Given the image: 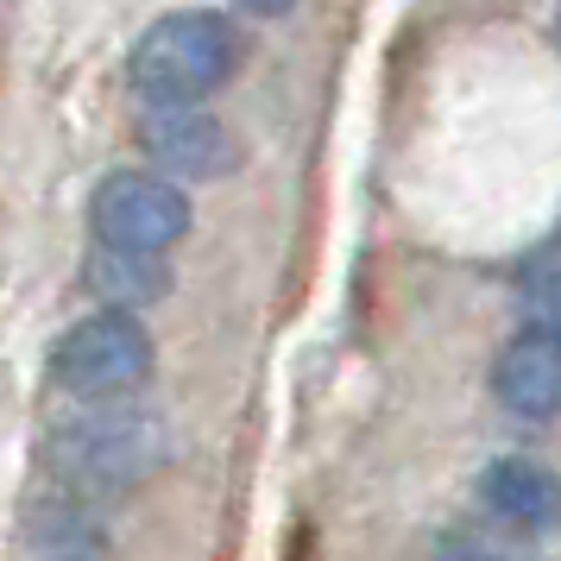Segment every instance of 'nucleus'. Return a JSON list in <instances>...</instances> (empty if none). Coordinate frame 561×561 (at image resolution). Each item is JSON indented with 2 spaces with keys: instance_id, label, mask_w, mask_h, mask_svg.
Listing matches in <instances>:
<instances>
[{
  "instance_id": "obj_1",
  "label": "nucleus",
  "mask_w": 561,
  "mask_h": 561,
  "mask_svg": "<svg viewBox=\"0 0 561 561\" xmlns=\"http://www.w3.org/2000/svg\"><path fill=\"white\" fill-rule=\"evenodd\" d=\"M240 70V32L215 7H183L139 32L127 77L146 102H208Z\"/></svg>"
},
{
  "instance_id": "obj_2",
  "label": "nucleus",
  "mask_w": 561,
  "mask_h": 561,
  "mask_svg": "<svg viewBox=\"0 0 561 561\" xmlns=\"http://www.w3.org/2000/svg\"><path fill=\"white\" fill-rule=\"evenodd\" d=\"M51 379L57 391H70L82 404L102 398H127L152 379V334L133 309H95L57 334L51 347Z\"/></svg>"
},
{
  "instance_id": "obj_3",
  "label": "nucleus",
  "mask_w": 561,
  "mask_h": 561,
  "mask_svg": "<svg viewBox=\"0 0 561 561\" xmlns=\"http://www.w3.org/2000/svg\"><path fill=\"white\" fill-rule=\"evenodd\" d=\"M158 455H164V435L146 416H133V410H89V416H77V423H64L51 435L57 480H70L82 499L146 480L158 467Z\"/></svg>"
},
{
  "instance_id": "obj_4",
  "label": "nucleus",
  "mask_w": 561,
  "mask_h": 561,
  "mask_svg": "<svg viewBox=\"0 0 561 561\" xmlns=\"http://www.w3.org/2000/svg\"><path fill=\"white\" fill-rule=\"evenodd\" d=\"M89 228L114 253H171L190 233V196L164 171H107L89 203Z\"/></svg>"
},
{
  "instance_id": "obj_5",
  "label": "nucleus",
  "mask_w": 561,
  "mask_h": 561,
  "mask_svg": "<svg viewBox=\"0 0 561 561\" xmlns=\"http://www.w3.org/2000/svg\"><path fill=\"white\" fill-rule=\"evenodd\" d=\"M139 146L164 178H228L233 171V133L196 102H152V114L139 121Z\"/></svg>"
},
{
  "instance_id": "obj_6",
  "label": "nucleus",
  "mask_w": 561,
  "mask_h": 561,
  "mask_svg": "<svg viewBox=\"0 0 561 561\" xmlns=\"http://www.w3.org/2000/svg\"><path fill=\"white\" fill-rule=\"evenodd\" d=\"M480 499L499 524H511V530H524V536L561 530V473L542 467V460H530V455L492 460L480 473Z\"/></svg>"
},
{
  "instance_id": "obj_7",
  "label": "nucleus",
  "mask_w": 561,
  "mask_h": 561,
  "mask_svg": "<svg viewBox=\"0 0 561 561\" xmlns=\"http://www.w3.org/2000/svg\"><path fill=\"white\" fill-rule=\"evenodd\" d=\"M492 391L499 404L517 416H556L561 410V329H524L499 347L492 366Z\"/></svg>"
},
{
  "instance_id": "obj_8",
  "label": "nucleus",
  "mask_w": 561,
  "mask_h": 561,
  "mask_svg": "<svg viewBox=\"0 0 561 561\" xmlns=\"http://www.w3.org/2000/svg\"><path fill=\"white\" fill-rule=\"evenodd\" d=\"M89 284L114 297L107 309H139V304H152V297H164L171 278H164L158 253H114V247H102V259L89 265Z\"/></svg>"
},
{
  "instance_id": "obj_9",
  "label": "nucleus",
  "mask_w": 561,
  "mask_h": 561,
  "mask_svg": "<svg viewBox=\"0 0 561 561\" xmlns=\"http://www.w3.org/2000/svg\"><path fill=\"white\" fill-rule=\"evenodd\" d=\"M430 561H499V556H492V549H480L473 536H435Z\"/></svg>"
},
{
  "instance_id": "obj_10",
  "label": "nucleus",
  "mask_w": 561,
  "mask_h": 561,
  "mask_svg": "<svg viewBox=\"0 0 561 561\" xmlns=\"http://www.w3.org/2000/svg\"><path fill=\"white\" fill-rule=\"evenodd\" d=\"M233 7H247L253 20H284V13H290L297 0H233Z\"/></svg>"
}]
</instances>
